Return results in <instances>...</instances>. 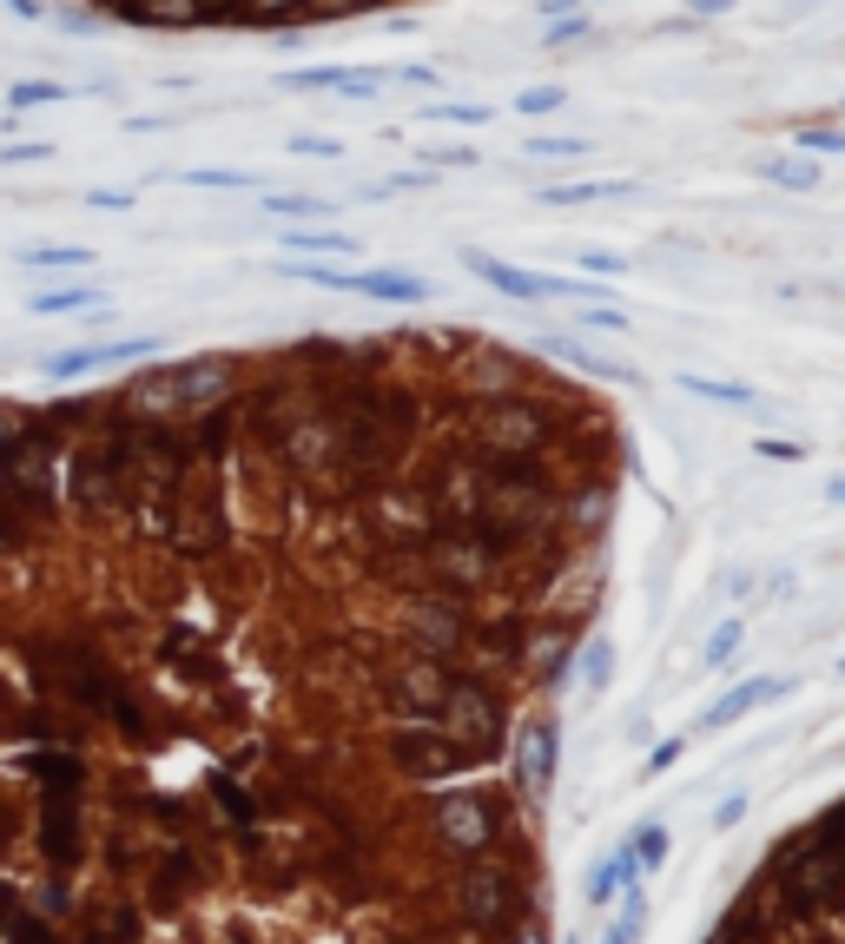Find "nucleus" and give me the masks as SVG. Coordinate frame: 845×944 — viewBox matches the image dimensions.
<instances>
[{
    "label": "nucleus",
    "instance_id": "nucleus-1",
    "mask_svg": "<svg viewBox=\"0 0 845 944\" xmlns=\"http://www.w3.org/2000/svg\"><path fill=\"white\" fill-rule=\"evenodd\" d=\"M535 845H509V852H482V858H463V866L443 872V898H450V918L476 924L482 937H509L516 918L529 905H542L535 892Z\"/></svg>",
    "mask_w": 845,
    "mask_h": 944
},
{
    "label": "nucleus",
    "instance_id": "nucleus-2",
    "mask_svg": "<svg viewBox=\"0 0 845 944\" xmlns=\"http://www.w3.org/2000/svg\"><path fill=\"white\" fill-rule=\"evenodd\" d=\"M422 826H430V839H437V852L450 858V866L482 858V852L529 845L522 819H516V800L502 786H476V780H443L430 800H422Z\"/></svg>",
    "mask_w": 845,
    "mask_h": 944
},
{
    "label": "nucleus",
    "instance_id": "nucleus-3",
    "mask_svg": "<svg viewBox=\"0 0 845 944\" xmlns=\"http://www.w3.org/2000/svg\"><path fill=\"white\" fill-rule=\"evenodd\" d=\"M238 383H244V357H179V364L133 370L113 397L139 416H192L205 403H225Z\"/></svg>",
    "mask_w": 845,
    "mask_h": 944
},
{
    "label": "nucleus",
    "instance_id": "nucleus-4",
    "mask_svg": "<svg viewBox=\"0 0 845 944\" xmlns=\"http://www.w3.org/2000/svg\"><path fill=\"white\" fill-rule=\"evenodd\" d=\"M383 641L396 654H437V660H463L476 641V608L443 588H396L390 594V621Z\"/></svg>",
    "mask_w": 845,
    "mask_h": 944
},
{
    "label": "nucleus",
    "instance_id": "nucleus-5",
    "mask_svg": "<svg viewBox=\"0 0 845 944\" xmlns=\"http://www.w3.org/2000/svg\"><path fill=\"white\" fill-rule=\"evenodd\" d=\"M377 753H383V766L396 772V780H409V786H443V780H469L476 766H489L476 746H463V740H450L443 727H390L383 740H377Z\"/></svg>",
    "mask_w": 845,
    "mask_h": 944
},
{
    "label": "nucleus",
    "instance_id": "nucleus-6",
    "mask_svg": "<svg viewBox=\"0 0 845 944\" xmlns=\"http://www.w3.org/2000/svg\"><path fill=\"white\" fill-rule=\"evenodd\" d=\"M34 866L40 872H73L79 879V858H87V793H34Z\"/></svg>",
    "mask_w": 845,
    "mask_h": 944
},
{
    "label": "nucleus",
    "instance_id": "nucleus-7",
    "mask_svg": "<svg viewBox=\"0 0 845 944\" xmlns=\"http://www.w3.org/2000/svg\"><path fill=\"white\" fill-rule=\"evenodd\" d=\"M509 740H516V806L529 813V826H535V813H542V800H548V786H555V714L548 707H535L529 720H516L509 727Z\"/></svg>",
    "mask_w": 845,
    "mask_h": 944
},
{
    "label": "nucleus",
    "instance_id": "nucleus-8",
    "mask_svg": "<svg viewBox=\"0 0 845 944\" xmlns=\"http://www.w3.org/2000/svg\"><path fill=\"white\" fill-rule=\"evenodd\" d=\"M575 647H581V628L535 615L529 634H522V680L535 694H562V680L575 674Z\"/></svg>",
    "mask_w": 845,
    "mask_h": 944
},
{
    "label": "nucleus",
    "instance_id": "nucleus-9",
    "mask_svg": "<svg viewBox=\"0 0 845 944\" xmlns=\"http://www.w3.org/2000/svg\"><path fill=\"white\" fill-rule=\"evenodd\" d=\"M14 772H21L34 793H87L93 786L87 746H21L14 753Z\"/></svg>",
    "mask_w": 845,
    "mask_h": 944
},
{
    "label": "nucleus",
    "instance_id": "nucleus-10",
    "mask_svg": "<svg viewBox=\"0 0 845 944\" xmlns=\"http://www.w3.org/2000/svg\"><path fill=\"white\" fill-rule=\"evenodd\" d=\"M159 357V337H113V343H73V351H53L40 370L53 383H73L87 370H106V364H152Z\"/></svg>",
    "mask_w": 845,
    "mask_h": 944
},
{
    "label": "nucleus",
    "instance_id": "nucleus-11",
    "mask_svg": "<svg viewBox=\"0 0 845 944\" xmlns=\"http://www.w3.org/2000/svg\"><path fill=\"white\" fill-rule=\"evenodd\" d=\"M278 86H285V93H337V100H377L383 86H390V73H383V66H291V73H278Z\"/></svg>",
    "mask_w": 845,
    "mask_h": 944
},
{
    "label": "nucleus",
    "instance_id": "nucleus-12",
    "mask_svg": "<svg viewBox=\"0 0 845 944\" xmlns=\"http://www.w3.org/2000/svg\"><path fill=\"white\" fill-rule=\"evenodd\" d=\"M463 265L489 285V291H502V298H516V304H555V278L548 272H529V265H502V257H489V251H463Z\"/></svg>",
    "mask_w": 845,
    "mask_h": 944
},
{
    "label": "nucleus",
    "instance_id": "nucleus-13",
    "mask_svg": "<svg viewBox=\"0 0 845 944\" xmlns=\"http://www.w3.org/2000/svg\"><path fill=\"white\" fill-rule=\"evenodd\" d=\"M799 680H786V674H759V680H740V687H727V694L701 714V733H720V727H733V720H746L753 707H773V701H786Z\"/></svg>",
    "mask_w": 845,
    "mask_h": 944
},
{
    "label": "nucleus",
    "instance_id": "nucleus-14",
    "mask_svg": "<svg viewBox=\"0 0 845 944\" xmlns=\"http://www.w3.org/2000/svg\"><path fill=\"white\" fill-rule=\"evenodd\" d=\"M351 298H370V304H430L437 285L416 278V272H396V265H370V272H351Z\"/></svg>",
    "mask_w": 845,
    "mask_h": 944
},
{
    "label": "nucleus",
    "instance_id": "nucleus-15",
    "mask_svg": "<svg viewBox=\"0 0 845 944\" xmlns=\"http://www.w3.org/2000/svg\"><path fill=\"white\" fill-rule=\"evenodd\" d=\"M14 265H21L27 278H79V272L93 265V251H87V244H27Z\"/></svg>",
    "mask_w": 845,
    "mask_h": 944
},
{
    "label": "nucleus",
    "instance_id": "nucleus-16",
    "mask_svg": "<svg viewBox=\"0 0 845 944\" xmlns=\"http://www.w3.org/2000/svg\"><path fill=\"white\" fill-rule=\"evenodd\" d=\"M615 641L608 634H588L581 647H575V674H581V694H608L615 687Z\"/></svg>",
    "mask_w": 845,
    "mask_h": 944
},
{
    "label": "nucleus",
    "instance_id": "nucleus-17",
    "mask_svg": "<svg viewBox=\"0 0 845 944\" xmlns=\"http://www.w3.org/2000/svg\"><path fill=\"white\" fill-rule=\"evenodd\" d=\"M100 304H106L100 285H60V291H34L27 317H66V311H100Z\"/></svg>",
    "mask_w": 845,
    "mask_h": 944
},
{
    "label": "nucleus",
    "instance_id": "nucleus-18",
    "mask_svg": "<svg viewBox=\"0 0 845 944\" xmlns=\"http://www.w3.org/2000/svg\"><path fill=\"white\" fill-rule=\"evenodd\" d=\"M681 390H688V397H707V403H727V410H753V416H767V397L746 390V383H720V377H694V370H681Z\"/></svg>",
    "mask_w": 845,
    "mask_h": 944
},
{
    "label": "nucleus",
    "instance_id": "nucleus-19",
    "mask_svg": "<svg viewBox=\"0 0 845 944\" xmlns=\"http://www.w3.org/2000/svg\"><path fill=\"white\" fill-rule=\"evenodd\" d=\"M542 351H548V357H562V364H568V370H581V377H634V370L608 364L602 351H588L581 337H542Z\"/></svg>",
    "mask_w": 845,
    "mask_h": 944
},
{
    "label": "nucleus",
    "instance_id": "nucleus-20",
    "mask_svg": "<svg viewBox=\"0 0 845 944\" xmlns=\"http://www.w3.org/2000/svg\"><path fill=\"white\" fill-rule=\"evenodd\" d=\"M667 852H673V832H667L660 819H647V826H634V832H628V858H634V872H641V879L667 866Z\"/></svg>",
    "mask_w": 845,
    "mask_h": 944
},
{
    "label": "nucleus",
    "instance_id": "nucleus-21",
    "mask_svg": "<svg viewBox=\"0 0 845 944\" xmlns=\"http://www.w3.org/2000/svg\"><path fill=\"white\" fill-rule=\"evenodd\" d=\"M602 199H634V179H581V186L542 192V205H602Z\"/></svg>",
    "mask_w": 845,
    "mask_h": 944
},
{
    "label": "nucleus",
    "instance_id": "nucleus-22",
    "mask_svg": "<svg viewBox=\"0 0 845 944\" xmlns=\"http://www.w3.org/2000/svg\"><path fill=\"white\" fill-rule=\"evenodd\" d=\"M265 212H272V218H285V225H324L337 205H330V199H317V192H265Z\"/></svg>",
    "mask_w": 845,
    "mask_h": 944
},
{
    "label": "nucleus",
    "instance_id": "nucleus-23",
    "mask_svg": "<svg viewBox=\"0 0 845 944\" xmlns=\"http://www.w3.org/2000/svg\"><path fill=\"white\" fill-rule=\"evenodd\" d=\"M641 931H647V892L634 879V885H621V918L602 931V944H641Z\"/></svg>",
    "mask_w": 845,
    "mask_h": 944
},
{
    "label": "nucleus",
    "instance_id": "nucleus-24",
    "mask_svg": "<svg viewBox=\"0 0 845 944\" xmlns=\"http://www.w3.org/2000/svg\"><path fill=\"white\" fill-rule=\"evenodd\" d=\"M285 244L304 251V257H357V238L351 231H324V225H298Z\"/></svg>",
    "mask_w": 845,
    "mask_h": 944
},
{
    "label": "nucleus",
    "instance_id": "nucleus-25",
    "mask_svg": "<svg viewBox=\"0 0 845 944\" xmlns=\"http://www.w3.org/2000/svg\"><path fill=\"white\" fill-rule=\"evenodd\" d=\"M66 100H73V86H66V79H14V86H8V106H14V113L66 106Z\"/></svg>",
    "mask_w": 845,
    "mask_h": 944
},
{
    "label": "nucleus",
    "instance_id": "nucleus-26",
    "mask_svg": "<svg viewBox=\"0 0 845 944\" xmlns=\"http://www.w3.org/2000/svg\"><path fill=\"white\" fill-rule=\"evenodd\" d=\"M634 879H641V872H634V858H628V845H621L608 866H595V879H588V905H608V898H615L621 885H634Z\"/></svg>",
    "mask_w": 845,
    "mask_h": 944
},
{
    "label": "nucleus",
    "instance_id": "nucleus-27",
    "mask_svg": "<svg viewBox=\"0 0 845 944\" xmlns=\"http://www.w3.org/2000/svg\"><path fill=\"white\" fill-rule=\"evenodd\" d=\"M767 179L786 186V192H812V186H819V159H806V152H793V159H767Z\"/></svg>",
    "mask_w": 845,
    "mask_h": 944
},
{
    "label": "nucleus",
    "instance_id": "nucleus-28",
    "mask_svg": "<svg viewBox=\"0 0 845 944\" xmlns=\"http://www.w3.org/2000/svg\"><path fill=\"white\" fill-rule=\"evenodd\" d=\"M179 186H212V192H244V186H258L251 172H225V165H192V172H173Z\"/></svg>",
    "mask_w": 845,
    "mask_h": 944
},
{
    "label": "nucleus",
    "instance_id": "nucleus-29",
    "mask_svg": "<svg viewBox=\"0 0 845 944\" xmlns=\"http://www.w3.org/2000/svg\"><path fill=\"white\" fill-rule=\"evenodd\" d=\"M740 641H746V621H740V615H727V621L707 634V654H701V660H707V667H727V660L740 654Z\"/></svg>",
    "mask_w": 845,
    "mask_h": 944
},
{
    "label": "nucleus",
    "instance_id": "nucleus-30",
    "mask_svg": "<svg viewBox=\"0 0 845 944\" xmlns=\"http://www.w3.org/2000/svg\"><path fill=\"white\" fill-rule=\"evenodd\" d=\"M562 106H568V86H555V79L522 86V93H516V113H562Z\"/></svg>",
    "mask_w": 845,
    "mask_h": 944
},
{
    "label": "nucleus",
    "instance_id": "nucleus-31",
    "mask_svg": "<svg viewBox=\"0 0 845 944\" xmlns=\"http://www.w3.org/2000/svg\"><path fill=\"white\" fill-rule=\"evenodd\" d=\"M278 272L298 285H317V291H351V272H337V265H278Z\"/></svg>",
    "mask_w": 845,
    "mask_h": 944
},
{
    "label": "nucleus",
    "instance_id": "nucleus-32",
    "mask_svg": "<svg viewBox=\"0 0 845 944\" xmlns=\"http://www.w3.org/2000/svg\"><path fill=\"white\" fill-rule=\"evenodd\" d=\"M588 34H595V27H588V14H562V21L542 34V47H548V53H562V47H575V40H588Z\"/></svg>",
    "mask_w": 845,
    "mask_h": 944
},
{
    "label": "nucleus",
    "instance_id": "nucleus-33",
    "mask_svg": "<svg viewBox=\"0 0 845 944\" xmlns=\"http://www.w3.org/2000/svg\"><path fill=\"white\" fill-rule=\"evenodd\" d=\"M502 944H548V911H542V905H529V911L516 918V931L502 937Z\"/></svg>",
    "mask_w": 845,
    "mask_h": 944
},
{
    "label": "nucleus",
    "instance_id": "nucleus-34",
    "mask_svg": "<svg viewBox=\"0 0 845 944\" xmlns=\"http://www.w3.org/2000/svg\"><path fill=\"white\" fill-rule=\"evenodd\" d=\"M799 152H832V159H845V126H806V133H799Z\"/></svg>",
    "mask_w": 845,
    "mask_h": 944
},
{
    "label": "nucleus",
    "instance_id": "nucleus-35",
    "mask_svg": "<svg viewBox=\"0 0 845 944\" xmlns=\"http://www.w3.org/2000/svg\"><path fill=\"white\" fill-rule=\"evenodd\" d=\"M291 152L298 159H344V146H337L330 133H291Z\"/></svg>",
    "mask_w": 845,
    "mask_h": 944
},
{
    "label": "nucleus",
    "instance_id": "nucleus-36",
    "mask_svg": "<svg viewBox=\"0 0 845 944\" xmlns=\"http://www.w3.org/2000/svg\"><path fill=\"white\" fill-rule=\"evenodd\" d=\"M575 265H581V272H595V278H621V272H628V257H615V251H595V244H588V251H575Z\"/></svg>",
    "mask_w": 845,
    "mask_h": 944
},
{
    "label": "nucleus",
    "instance_id": "nucleus-37",
    "mask_svg": "<svg viewBox=\"0 0 845 944\" xmlns=\"http://www.w3.org/2000/svg\"><path fill=\"white\" fill-rule=\"evenodd\" d=\"M806 832H812V839H832V845H845V800H832L819 819H806Z\"/></svg>",
    "mask_w": 845,
    "mask_h": 944
},
{
    "label": "nucleus",
    "instance_id": "nucleus-38",
    "mask_svg": "<svg viewBox=\"0 0 845 944\" xmlns=\"http://www.w3.org/2000/svg\"><path fill=\"white\" fill-rule=\"evenodd\" d=\"M529 159H588L581 139H529Z\"/></svg>",
    "mask_w": 845,
    "mask_h": 944
},
{
    "label": "nucleus",
    "instance_id": "nucleus-39",
    "mask_svg": "<svg viewBox=\"0 0 845 944\" xmlns=\"http://www.w3.org/2000/svg\"><path fill=\"white\" fill-rule=\"evenodd\" d=\"M40 159H53V146H47V139H27V146H0V165H40Z\"/></svg>",
    "mask_w": 845,
    "mask_h": 944
},
{
    "label": "nucleus",
    "instance_id": "nucleus-40",
    "mask_svg": "<svg viewBox=\"0 0 845 944\" xmlns=\"http://www.w3.org/2000/svg\"><path fill=\"white\" fill-rule=\"evenodd\" d=\"M422 119H450V126H482L489 106H422Z\"/></svg>",
    "mask_w": 845,
    "mask_h": 944
},
{
    "label": "nucleus",
    "instance_id": "nucleus-41",
    "mask_svg": "<svg viewBox=\"0 0 845 944\" xmlns=\"http://www.w3.org/2000/svg\"><path fill=\"white\" fill-rule=\"evenodd\" d=\"M581 324H588V330H628V317H621L615 304H581Z\"/></svg>",
    "mask_w": 845,
    "mask_h": 944
},
{
    "label": "nucleus",
    "instance_id": "nucleus-42",
    "mask_svg": "<svg viewBox=\"0 0 845 944\" xmlns=\"http://www.w3.org/2000/svg\"><path fill=\"white\" fill-rule=\"evenodd\" d=\"M759 456H767V463H806V450L786 443V437H759Z\"/></svg>",
    "mask_w": 845,
    "mask_h": 944
},
{
    "label": "nucleus",
    "instance_id": "nucleus-43",
    "mask_svg": "<svg viewBox=\"0 0 845 944\" xmlns=\"http://www.w3.org/2000/svg\"><path fill=\"white\" fill-rule=\"evenodd\" d=\"M390 79H403V86H416V93H437V73H430V66H416V60H409V66H396Z\"/></svg>",
    "mask_w": 845,
    "mask_h": 944
},
{
    "label": "nucleus",
    "instance_id": "nucleus-44",
    "mask_svg": "<svg viewBox=\"0 0 845 944\" xmlns=\"http://www.w3.org/2000/svg\"><path fill=\"white\" fill-rule=\"evenodd\" d=\"M746 819V793H733V800H720V813H714V826L727 832V826H740Z\"/></svg>",
    "mask_w": 845,
    "mask_h": 944
},
{
    "label": "nucleus",
    "instance_id": "nucleus-45",
    "mask_svg": "<svg viewBox=\"0 0 845 944\" xmlns=\"http://www.w3.org/2000/svg\"><path fill=\"white\" fill-rule=\"evenodd\" d=\"M673 759H681V740H660V746L647 753V772H667Z\"/></svg>",
    "mask_w": 845,
    "mask_h": 944
},
{
    "label": "nucleus",
    "instance_id": "nucleus-46",
    "mask_svg": "<svg viewBox=\"0 0 845 944\" xmlns=\"http://www.w3.org/2000/svg\"><path fill=\"white\" fill-rule=\"evenodd\" d=\"M87 205H100V212H126L133 192H87Z\"/></svg>",
    "mask_w": 845,
    "mask_h": 944
},
{
    "label": "nucleus",
    "instance_id": "nucleus-47",
    "mask_svg": "<svg viewBox=\"0 0 845 944\" xmlns=\"http://www.w3.org/2000/svg\"><path fill=\"white\" fill-rule=\"evenodd\" d=\"M727 8H733V0H694V8H688V14H694V21H720Z\"/></svg>",
    "mask_w": 845,
    "mask_h": 944
},
{
    "label": "nucleus",
    "instance_id": "nucleus-48",
    "mask_svg": "<svg viewBox=\"0 0 845 944\" xmlns=\"http://www.w3.org/2000/svg\"><path fill=\"white\" fill-rule=\"evenodd\" d=\"M430 159H443V165H476V152H469V146H443V152H430Z\"/></svg>",
    "mask_w": 845,
    "mask_h": 944
},
{
    "label": "nucleus",
    "instance_id": "nucleus-49",
    "mask_svg": "<svg viewBox=\"0 0 845 944\" xmlns=\"http://www.w3.org/2000/svg\"><path fill=\"white\" fill-rule=\"evenodd\" d=\"M8 14H21V21H47V8H40V0H8Z\"/></svg>",
    "mask_w": 845,
    "mask_h": 944
},
{
    "label": "nucleus",
    "instance_id": "nucleus-50",
    "mask_svg": "<svg viewBox=\"0 0 845 944\" xmlns=\"http://www.w3.org/2000/svg\"><path fill=\"white\" fill-rule=\"evenodd\" d=\"M825 502H845V476H832V482H825Z\"/></svg>",
    "mask_w": 845,
    "mask_h": 944
}]
</instances>
